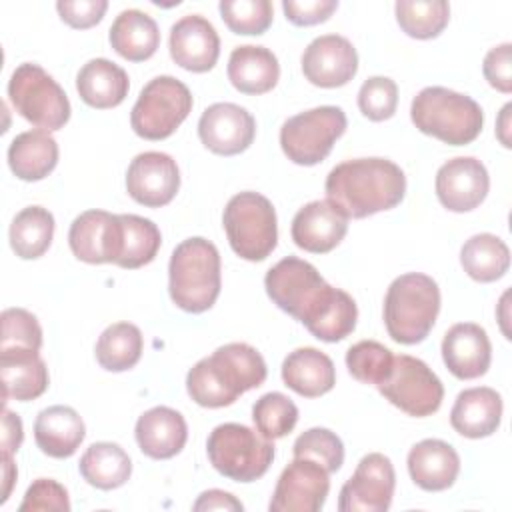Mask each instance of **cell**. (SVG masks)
<instances>
[{"instance_id":"cell-43","label":"cell","mask_w":512,"mask_h":512,"mask_svg":"<svg viewBox=\"0 0 512 512\" xmlns=\"http://www.w3.org/2000/svg\"><path fill=\"white\" fill-rule=\"evenodd\" d=\"M294 458H310L318 462L328 474L340 470L344 462V444L328 428H310L300 434L292 446Z\"/></svg>"},{"instance_id":"cell-44","label":"cell","mask_w":512,"mask_h":512,"mask_svg":"<svg viewBox=\"0 0 512 512\" xmlns=\"http://www.w3.org/2000/svg\"><path fill=\"white\" fill-rule=\"evenodd\" d=\"M2 334L0 350L8 348H28L40 350L42 346V328L36 316L24 308H6L0 316Z\"/></svg>"},{"instance_id":"cell-41","label":"cell","mask_w":512,"mask_h":512,"mask_svg":"<svg viewBox=\"0 0 512 512\" xmlns=\"http://www.w3.org/2000/svg\"><path fill=\"white\" fill-rule=\"evenodd\" d=\"M394 354L376 340H360L346 352L348 372L364 384L378 386L392 368Z\"/></svg>"},{"instance_id":"cell-49","label":"cell","mask_w":512,"mask_h":512,"mask_svg":"<svg viewBox=\"0 0 512 512\" xmlns=\"http://www.w3.org/2000/svg\"><path fill=\"white\" fill-rule=\"evenodd\" d=\"M338 8L336 0H284L282 10L294 26H314L326 22Z\"/></svg>"},{"instance_id":"cell-25","label":"cell","mask_w":512,"mask_h":512,"mask_svg":"<svg viewBox=\"0 0 512 512\" xmlns=\"http://www.w3.org/2000/svg\"><path fill=\"white\" fill-rule=\"evenodd\" d=\"M502 420V396L488 386L466 388L450 410L452 428L466 438L492 436Z\"/></svg>"},{"instance_id":"cell-7","label":"cell","mask_w":512,"mask_h":512,"mask_svg":"<svg viewBox=\"0 0 512 512\" xmlns=\"http://www.w3.org/2000/svg\"><path fill=\"white\" fill-rule=\"evenodd\" d=\"M230 248L244 260H266L278 242L276 210L258 192L234 194L222 214Z\"/></svg>"},{"instance_id":"cell-40","label":"cell","mask_w":512,"mask_h":512,"mask_svg":"<svg viewBox=\"0 0 512 512\" xmlns=\"http://www.w3.org/2000/svg\"><path fill=\"white\" fill-rule=\"evenodd\" d=\"M252 420L264 438H284L298 422V408L286 394L268 392L254 402Z\"/></svg>"},{"instance_id":"cell-38","label":"cell","mask_w":512,"mask_h":512,"mask_svg":"<svg viewBox=\"0 0 512 512\" xmlns=\"http://www.w3.org/2000/svg\"><path fill=\"white\" fill-rule=\"evenodd\" d=\"M396 20L410 38H436L450 20V6L444 0H398Z\"/></svg>"},{"instance_id":"cell-5","label":"cell","mask_w":512,"mask_h":512,"mask_svg":"<svg viewBox=\"0 0 512 512\" xmlns=\"http://www.w3.org/2000/svg\"><path fill=\"white\" fill-rule=\"evenodd\" d=\"M440 312V288L436 280L420 272H408L392 280L384 298V324L394 342H422Z\"/></svg>"},{"instance_id":"cell-13","label":"cell","mask_w":512,"mask_h":512,"mask_svg":"<svg viewBox=\"0 0 512 512\" xmlns=\"http://www.w3.org/2000/svg\"><path fill=\"white\" fill-rule=\"evenodd\" d=\"M396 488L394 466L380 452L366 454L340 488V512H386Z\"/></svg>"},{"instance_id":"cell-51","label":"cell","mask_w":512,"mask_h":512,"mask_svg":"<svg viewBox=\"0 0 512 512\" xmlns=\"http://www.w3.org/2000/svg\"><path fill=\"white\" fill-rule=\"evenodd\" d=\"M22 420L18 414L4 408L2 412V454H14L22 444Z\"/></svg>"},{"instance_id":"cell-33","label":"cell","mask_w":512,"mask_h":512,"mask_svg":"<svg viewBox=\"0 0 512 512\" xmlns=\"http://www.w3.org/2000/svg\"><path fill=\"white\" fill-rule=\"evenodd\" d=\"M82 478L100 490H114L128 482L132 474L130 456L114 442H94L80 458Z\"/></svg>"},{"instance_id":"cell-26","label":"cell","mask_w":512,"mask_h":512,"mask_svg":"<svg viewBox=\"0 0 512 512\" xmlns=\"http://www.w3.org/2000/svg\"><path fill=\"white\" fill-rule=\"evenodd\" d=\"M2 398L28 402L42 396L48 388V368L36 350H0Z\"/></svg>"},{"instance_id":"cell-15","label":"cell","mask_w":512,"mask_h":512,"mask_svg":"<svg viewBox=\"0 0 512 512\" xmlns=\"http://www.w3.org/2000/svg\"><path fill=\"white\" fill-rule=\"evenodd\" d=\"M72 254L86 264H116L122 252L120 214L106 210H86L74 218L68 230Z\"/></svg>"},{"instance_id":"cell-48","label":"cell","mask_w":512,"mask_h":512,"mask_svg":"<svg viewBox=\"0 0 512 512\" xmlns=\"http://www.w3.org/2000/svg\"><path fill=\"white\" fill-rule=\"evenodd\" d=\"M108 8L106 0H60L56 10L60 18L72 28H92L98 24Z\"/></svg>"},{"instance_id":"cell-20","label":"cell","mask_w":512,"mask_h":512,"mask_svg":"<svg viewBox=\"0 0 512 512\" xmlns=\"http://www.w3.org/2000/svg\"><path fill=\"white\" fill-rule=\"evenodd\" d=\"M290 232L298 248L312 254H326L344 240L348 216L330 200H314L296 212Z\"/></svg>"},{"instance_id":"cell-2","label":"cell","mask_w":512,"mask_h":512,"mask_svg":"<svg viewBox=\"0 0 512 512\" xmlns=\"http://www.w3.org/2000/svg\"><path fill=\"white\" fill-rule=\"evenodd\" d=\"M266 374V362L256 348L230 342L190 368L186 390L198 406L222 408L234 404L244 392L258 388Z\"/></svg>"},{"instance_id":"cell-23","label":"cell","mask_w":512,"mask_h":512,"mask_svg":"<svg viewBox=\"0 0 512 512\" xmlns=\"http://www.w3.org/2000/svg\"><path fill=\"white\" fill-rule=\"evenodd\" d=\"M134 434L142 454L154 460H168L184 448L188 426L178 410L154 406L138 418Z\"/></svg>"},{"instance_id":"cell-47","label":"cell","mask_w":512,"mask_h":512,"mask_svg":"<svg viewBox=\"0 0 512 512\" xmlns=\"http://www.w3.org/2000/svg\"><path fill=\"white\" fill-rule=\"evenodd\" d=\"M484 78L502 94L512 92V44L504 42L488 50L482 62Z\"/></svg>"},{"instance_id":"cell-53","label":"cell","mask_w":512,"mask_h":512,"mask_svg":"<svg viewBox=\"0 0 512 512\" xmlns=\"http://www.w3.org/2000/svg\"><path fill=\"white\" fill-rule=\"evenodd\" d=\"M510 110H512V104H506L500 112V118H498V138L500 142L510 148V138H508V126H510Z\"/></svg>"},{"instance_id":"cell-35","label":"cell","mask_w":512,"mask_h":512,"mask_svg":"<svg viewBox=\"0 0 512 512\" xmlns=\"http://www.w3.org/2000/svg\"><path fill=\"white\" fill-rule=\"evenodd\" d=\"M54 216L42 206H26L10 224V246L22 260L40 258L52 244Z\"/></svg>"},{"instance_id":"cell-3","label":"cell","mask_w":512,"mask_h":512,"mask_svg":"<svg viewBox=\"0 0 512 512\" xmlns=\"http://www.w3.org/2000/svg\"><path fill=\"white\" fill-rule=\"evenodd\" d=\"M220 284V254L210 240L192 236L174 248L168 264V290L180 310L206 312L214 306Z\"/></svg>"},{"instance_id":"cell-46","label":"cell","mask_w":512,"mask_h":512,"mask_svg":"<svg viewBox=\"0 0 512 512\" xmlns=\"http://www.w3.org/2000/svg\"><path fill=\"white\" fill-rule=\"evenodd\" d=\"M18 510L20 512H38V510L68 512L70 510L68 492L60 482L52 478H38L28 486Z\"/></svg>"},{"instance_id":"cell-4","label":"cell","mask_w":512,"mask_h":512,"mask_svg":"<svg viewBox=\"0 0 512 512\" xmlns=\"http://www.w3.org/2000/svg\"><path fill=\"white\" fill-rule=\"evenodd\" d=\"M414 126L450 146H464L478 138L484 126L480 104L444 86L422 88L410 106Z\"/></svg>"},{"instance_id":"cell-37","label":"cell","mask_w":512,"mask_h":512,"mask_svg":"<svg viewBox=\"0 0 512 512\" xmlns=\"http://www.w3.org/2000/svg\"><path fill=\"white\" fill-rule=\"evenodd\" d=\"M122 220V252L116 260V266L134 270L154 260L162 244L158 226L136 214H120Z\"/></svg>"},{"instance_id":"cell-12","label":"cell","mask_w":512,"mask_h":512,"mask_svg":"<svg viewBox=\"0 0 512 512\" xmlns=\"http://www.w3.org/2000/svg\"><path fill=\"white\" fill-rule=\"evenodd\" d=\"M376 388L390 404L416 418L434 414L444 398L440 378L426 362L408 354L394 356L388 376Z\"/></svg>"},{"instance_id":"cell-36","label":"cell","mask_w":512,"mask_h":512,"mask_svg":"<svg viewBox=\"0 0 512 512\" xmlns=\"http://www.w3.org/2000/svg\"><path fill=\"white\" fill-rule=\"evenodd\" d=\"M142 332L130 322L110 324L96 342V360L108 372H124L142 356Z\"/></svg>"},{"instance_id":"cell-32","label":"cell","mask_w":512,"mask_h":512,"mask_svg":"<svg viewBox=\"0 0 512 512\" xmlns=\"http://www.w3.org/2000/svg\"><path fill=\"white\" fill-rule=\"evenodd\" d=\"M112 48L130 62H142L154 56L160 46V30L152 16L142 10H122L110 26Z\"/></svg>"},{"instance_id":"cell-24","label":"cell","mask_w":512,"mask_h":512,"mask_svg":"<svg viewBox=\"0 0 512 512\" xmlns=\"http://www.w3.org/2000/svg\"><path fill=\"white\" fill-rule=\"evenodd\" d=\"M408 472L416 486L428 492L450 488L460 472L458 452L444 440L426 438L408 452Z\"/></svg>"},{"instance_id":"cell-50","label":"cell","mask_w":512,"mask_h":512,"mask_svg":"<svg viewBox=\"0 0 512 512\" xmlns=\"http://www.w3.org/2000/svg\"><path fill=\"white\" fill-rule=\"evenodd\" d=\"M242 502L236 500L230 492L224 490H206L198 496V500L194 502L192 510L202 512V510H242Z\"/></svg>"},{"instance_id":"cell-27","label":"cell","mask_w":512,"mask_h":512,"mask_svg":"<svg viewBox=\"0 0 512 512\" xmlns=\"http://www.w3.org/2000/svg\"><path fill=\"white\" fill-rule=\"evenodd\" d=\"M84 436V420L70 406H48L36 416L34 440L38 448L52 458H70L80 448Z\"/></svg>"},{"instance_id":"cell-11","label":"cell","mask_w":512,"mask_h":512,"mask_svg":"<svg viewBox=\"0 0 512 512\" xmlns=\"http://www.w3.org/2000/svg\"><path fill=\"white\" fill-rule=\"evenodd\" d=\"M346 130V114L338 106H318L288 118L280 128L282 152L300 166L322 162Z\"/></svg>"},{"instance_id":"cell-17","label":"cell","mask_w":512,"mask_h":512,"mask_svg":"<svg viewBox=\"0 0 512 512\" xmlns=\"http://www.w3.org/2000/svg\"><path fill=\"white\" fill-rule=\"evenodd\" d=\"M256 134L252 114L232 102H216L208 106L198 120L200 142L214 154L234 156L244 152Z\"/></svg>"},{"instance_id":"cell-18","label":"cell","mask_w":512,"mask_h":512,"mask_svg":"<svg viewBox=\"0 0 512 512\" xmlns=\"http://www.w3.org/2000/svg\"><path fill=\"white\" fill-rule=\"evenodd\" d=\"M304 78L320 88L348 84L358 72V54L352 42L338 34L314 38L302 54Z\"/></svg>"},{"instance_id":"cell-19","label":"cell","mask_w":512,"mask_h":512,"mask_svg":"<svg viewBox=\"0 0 512 512\" xmlns=\"http://www.w3.org/2000/svg\"><path fill=\"white\" fill-rule=\"evenodd\" d=\"M490 188L486 166L474 156H456L436 172V196L450 212L478 208Z\"/></svg>"},{"instance_id":"cell-10","label":"cell","mask_w":512,"mask_h":512,"mask_svg":"<svg viewBox=\"0 0 512 512\" xmlns=\"http://www.w3.org/2000/svg\"><path fill=\"white\" fill-rule=\"evenodd\" d=\"M192 94L174 76H156L140 92L132 114V130L144 140H164L188 118Z\"/></svg>"},{"instance_id":"cell-8","label":"cell","mask_w":512,"mask_h":512,"mask_svg":"<svg viewBox=\"0 0 512 512\" xmlns=\"http://www.w3.org/2000/svg\"><path fill=\"white\" fill-rule=\"evenodd\" d=\"M206 450L210 464L234 482L258 480L274 460L272 440L236 422L216 426L208 436Z\"/></svg>"},{"instance_id":"cell-52","label":"cell","mask_w":512,"mask_h":512,"mask_svg":"<svg viewBox=\"0 0 512 512\" xmlns=\"http://www.w3.org/2000/svg\"><path fill=\"white\" fill-rule=\"evenodd\" d=\"M18 472H16V466L12 462V454H2V478H4V490H2V502L8 500L10 496V490H12V484L16 480Z\"/></svg>"},{"instance_id":"cell-21","label":"cell","mask_w":512,"mask_h":512,"mask_svg":"<svg viewBox=\"0 0 512 512\" xmlns=\"http://www.w3.org/2000/svg\"><path fill=\"white\" fill-rule=\"evenodd\" d=\"M170 56L190 72H208L220 56V38L216 28L200 14L182 16L170 28Z\"/></svg>"},{"instance_id":"cell-1","label":"cell","mask_w":512,"mask_h":512,"mask_svg":"<svg viewBox=\"0 0 512 512\" xmlns=\"http://www.w3.org/2000/svg\"><path fill=\"white\" fill-rule=\"evenodd\" d=\"M326 200L348 218H366L398 206L406 194V176L386 158H356L340 162L324 182Z\"/></svg>"},{"instance_id":"cell-6","label":"cell","mask_w":512,"mask_h":512,"mask_svg":"<svg viewBox=\"0 0 512 512\" xmlns=\"http://www.w3.org/2000/svg\"><path fill=\"white\" fill-rule=\"evenodd\" d=\"M266 294L286 314L310 324L334 294L320 272L306 260L288 256L276 262L264 278Z\"/></svg>"},{"instance_id":"cell-31","label":"cell","mask_w":512,"mask_h":512,"mask_svg":"<svg viewBox=\"0 0 512 512\" xmlns=\"http://www.w3.org/2000/svg\"><path fill=\"white\" fill-rule=\"evenodd\" d=\"M58 164V144L48 130L18 134L8 146V166L24 182L46 178Z\"/></svg>"},{"instance_id":"cell-22","label":"cell","mask_w":512,"mask_h":512,"mask_svg":"<svg viewBox=\"0 0 512 512\" xmlns=\"http://www.w3.org/2000/svg\"><path fill=\"white\" fill-rule=\"evenodd\" d=\"M442 360L460 380H474L486 374L492 360V346L486 330L474 322L454 324L442 340Z\"/></svg>"},{"instance_id":"cell-9","label":"cell","mask_w":512,"mask_h":512,"mask_svg":"<svg viewBox=\"0 0 512 512\" xmlns=\"http://www.w3.org/2000/svg\"><path fill=\"white\" fill-rule=\"evenodd\" d=\"M14 110L40 130H60L70 120V102L62 86L38 64L24 62L8 80Z\"/></svg>"},{"instance_id":"cell-16","label":"cell","mask_w":512,"mask_h":512,"mask_svg":"<svg viewBox=\"0 0 512 512\" xmlns=\"http://www.w3.org/2000/svg\"><path fill=\"white\" fill-rule=\"evenodd\" d=\"M180 188L176 160L164 152L138 154L126 172V190L132 200L148 208H160L174 200Z\"/></svg>"},{"instance_id":"cell-34","label":"cell","mask_w":512,"mask_h":512,"mask_svg":"<svg viewBox=\"0 0 512 512\" xmlns=\"http://www.w3.org/2000/svg\"><path fill=\"white\" fill-rule=\"evenodd\" d=\"M464 272L476 282H494L510 268V250L496 234H474L460 250Z\"/></svg>"},{"instance_id":"cell-28","label":"cell","mask_w":512,"mask_h":512,"mask_svg":"<svg viewBox=\"0 0 512 512\" xmlns=\"http://www.w3.org/2000/svg\"><path fill=\"white\" fill-rule=\"evenodd\" d=\"M284 384L304 398H316L330 392L336 384V370L318 348H296L282 362Z\"/></svg>"},{"instance_id":"cell-39","label":"cell","mask_w":512,"mask_h":512,"mask_svg":"<svg viewBox=\"0 0 512 512\" xmlns=\"http://www.w3.org/2000/svg\"><path fill=\"white\" fill-rule=\"evenodd\" d=\"M356 320L358 308L354 298L348 292L336 288L332 298L306 328L322 342H340L354 332Z\"/></svg>"},{"instance_id":"cell-14","label":"cell","mask_w":512,"mask_h":512,"mask_svg":"<svg viewBox=\"0 0 512 512\" xmlns=\"http://www.w3.org/2000/svg\"><path fill=\"white\" fill-rule=\"evenodd\" d=\"M330 492L328 472L310 458H294L280 474L270 512H318Z\"/></svg>"},{"instance_id":"cell-30","label":"cell","mask_w":512,"mask_h":512,"mask_svg":"<svg viewBox=\"0 0 512 512\" xmlns=\"http://www.w3.org/2000/svg\"><path fill=\"white\" fill-rule=\"evenodd\" d=\"M128 88L130 80L124 68L106 58L88 60L76 76V90L80 98L98 110L122 104L128 96Z\"/></svg>"},{"instance_id":"cell-29","label":"cell","mask_w":512,"mask_h":512,"mask_svg":"<svg viewBox=\"0 0 512 512\" xmlns=\"http://www.w3.org/2000/svg\"><path fill=\"white\" fill-rule=\"evenodd\" d=\"M280 78L278 58L266 46H236L228 58V80L242 94H266Z\"/></svg>"},{"instance_id":"cell-42","label":"cell","mask_w":512,"mask_h":512,"mask_svg":"<svg viewBox=\"0 0 512 512\" xmlns=\"http://www.w3.org/2000/svg\"><path fill=\"white\" fill-rule=\"evenodd\" d=\"M220 16L234 34L258 36L264 34L272 24V2L270 0H222Z\"/></svg>"},{"instance_id":"cell-45","label":"cell","mask_w":512,"mask_h":512,"mask_svg":"<svg viewBox=\"0 0 512 512\" xmlns=\"http://www.w3.org/2000/svg\"><path fill=\"white\" fill-rule=\"evenodd\" d=\"M398 106V86L392 78L372 76L358 90V108L372 120L382 122L394 116Z\"/></svg>"}]
</instances>
